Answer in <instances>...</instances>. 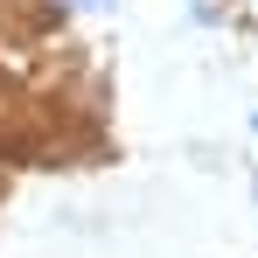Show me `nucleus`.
I'll return each mask as SVG.
<instances>
[{
	"label": "nucleus",
	"instance_id": "f257e3e1",
	"mask_svg": "<svg viewBox=\"0 0 258 258\" xmlns=\"http://www.w3.org/2000/svg\"><path fill=\"white\" fill-rule=\"evenodd\" d=\"M84 7H105V0H84Z\"/></svg>",
	"mask_w": 258,
	"mask_h": 258
}]
</instances>
